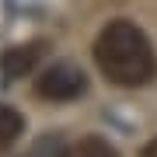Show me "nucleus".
Listing matches in <instances>:
<instances>
[{
	"label": "nucleus",
	"instance_id": "nucleus-1",
	"mask_svg": "<svg viewBox=\"0 0 157 157\" xmlns=\"http://www.w3.org/2000/svg\"><path fill=\"white\" fill-rule=\"evenodd\" d=\"M94 63L112 84L122 87H143L157 73V56L150 39L126 17L108 21L101 28V35L94 39Z\"/></svg>",
	"mask_w": 157,
	"mask_h": 157
},
{
	"label": "nucleus",
	"instance_id": "nucleus-2",
	"mask_svg": "<svg viewBox=\"0 0 157 157\" xmlns=\"http://www.w3.org/2000/svg\"><path fill=\"white\" fill-rule=\"evenodd\" d=\"M84 91H87V73L73 63H52L35 80V94L45 101H73Z\"/></svg>",
	"mask_w": 157,
	"mask_h": 157
},
{
	"label": "nucleus",
	"instance_id": "nucleus-3",
	"mask_svg": "<svg viewBox=\"0 0 157 157\" xmlns=\"http://www.w3.org/2000/svg\"><path fill=\"white\" fill-rule=\"evenodd\" d=\"M42 52H45V42H32V45H14V49H7L4 52V73H7V80L32 73L35 63L42 59Z\"/></svg>",
	"mask_w": 157,
	"mask_h": 157
},
{
	"label": "nucleus",
	"instance_id": "nucleus-4",
	"mask_svg": "<svg viewBox=\"0 0 157 157\" xmlns=\"http://www.w3.org/2000/svg\"><path fill=\"white\" fill-rule=\"evenodd\" d=\"M25 133V115L11 105H0V147H11Z\"/></svg>",
	"mask_w": 157,
	"mask_h": 157
},
{
	"label": "nucleus",
	"instance_id": "nucleus-5",
	"mask_svg": "<svg viewBox=\"0 0 157 157\" xmlns=\"http://www.w3.org/2000/svg\"><path fill=\"white\" fill-rule=\"evenodd\" d=\"M63 157H119V150L108 140H101V136H84L70 150H63Z\"/></svg>",
	"mask_w": 157,
	"mask_h": 157
},
{
	"label": "nucleus",
	"instance_id": "nucleus-6",
	"mask_svg": "<svg viewBox=\"0 0 157 157\" xmlns=\"http://www.w3.org/2000/svg\"><path fill=\"white\" fill-rule=\"evenodd\" d=\"M143 157H157V140H150V143L143 147Z\"/></svg>",
	"mask_w": 157,
	"mask_h": 157
}]
</instances>
